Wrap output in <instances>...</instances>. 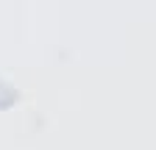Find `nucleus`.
<instances>
[]
</instances>
